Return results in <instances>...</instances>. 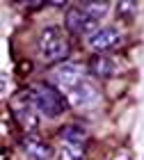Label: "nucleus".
Returning a JSON list of instances; mask_svg holds the SVG:
<instances>
[{"label": "nucleus", "mask_w": 144, "mask_h": 160, "mask_svg": "<svg viewBox=\"0 0 144 160\" xmlns=\"http://www.w3.org/2000/svg\"><path fill=\"white\" fill-rule=\"evenodd\" d=\"M25 98L32 103V108L41 114V117H48V119L60 117V114H64L67 108H69V101L62 96V92L55 89V87H50V85H44V82L30 85Z\"/></svg>", "instance_id": "f257e3e1"}, {"label": "nucleus", "mask_w": 144, "mask_h": 160, "mask_svg": "<svg viewBox=\"0 0 144 160\" xmlns=\"http://www.w3.org/2000/svg\"><path fill=\"white\" fill-rule=\"evenodd\" d=\"M39 53L50 64H55V62L62 64V62H67V57L71 53V46L64 39V34L57 28L50 25L46 30H41V34H39Z\"/></svg>", "instance_id": "f03ea898"}, {"label": "nucleus", "mask_w": 144, "mask_h": 160, "mask_svg": "<svg viewBox=\"0 0 144 160\" xmlns=\"http://www.w3.org/2000/svg\"><path fill=\"white\" fill-rule=\"evenodd\" d=\"M85 73H87V69H85L82 64L62 62V64H57L55 71H53V85L69 94V92H73L76 87H80L85 82Z\"/></svg>", "instance_id": "7ed1b4c3"}, {"label": "nucleus", "mask_w": 144, "mask_h": 160, "mask_svg": "<svg viewBox=\"0 0 144 160\" xmlns=\"http://www.w3.org/2000/svg\"><path fill=\"white\" fill-rule=\"evenodd\" d=\"M64 25L71 34H94L98 30V21H94L85 9H80V5L69 7L64 14Z\"/></svg>", "instance_id": "20e7f679"}, {"label": "nucleus", "mask_w": 144, "mask_h": 160, "mask_svg": "<svg viewBox=\"0 0 144 160\" xmlns=\"http://www.w3.org/2000/svg\"><path fill=\"white\" fill-rule=\"evenodd\" d=\"M67 101H69V105H73V108L87 110V108H94L98 101H101V94H98V89H96L92 82L85 80L80 87H76L73 92L67 94Z\"/></svg>", "instance_id": "39448f33"}, {"label": "nucleus", "mask_w": 144, "mask_h": 160, "mask_svg": "<svg viewBox=\"0 0 144 160\" xmlns=\"http://www.w3.org/2000/svg\"><path fill=\"white\" fill-rule=\"evenodd\" d=\"M119 41H121V30H119V28H114V25H107V28H98L92 37H87V46L92 50L103 53V50L114 48Z\"/></svg>", "instance_id": "423d86ee"}, {"label": "nucleus", "mask_w": 144, "mask_h": 160, "mask_svg": "<svg viewBox=\"0 0 144 160\" xmlns=\"http://www.w3.org/2000/svg\"><path fill=\"white\" fill-rule=\"evenodd\" d=\"M87 69H89V73H94L96 78H110V76H114L119 71L117 62H114L110 55H105V53L92 55L89 62H87Z\"/></svg>", "instance_id": "0eeeda50"}, {"label": "nucleus", "mask_w": 144, "mask_h": 160, "mask_svg": "<svg viewBox=\"0 0 144 160\" xmlns=\"http://www.w3.org/2000/svg\"><path fill=\"white\" fill-rule=\"evenodd\" d=\"M21 149L32 160H50L53 158V149H50L48 144H44L39 137H32V135H25L23 140H21Z\"/></svg>", "instance_id": "6e6552de"}, {"label": "nucleus", "mask_w": 144, "mask_h": 160, "mask_svg": "<svg viewBox=\"0 0 144 160\" xmlns=\"http://www.w3.org/2000/svg\"><path fill=\"white\" fill-rule=\"evenodd\" d=\"M12 112H14V117H16V121L21 123V126H25L27 130H32V128H37V123H39V119H37V110L32 108V103L27 101V103H16L12 108Z\"/></svg>", "instance_id": "1a4fd4ad"}, {"label": "nucleus", "mask_w": 144, "mask_h": 160, "mask_svg": "<svg viewBox=\"0 0 144 160\" xmlns=\"http://www.w3.org/2000/svg\"><path fill=\"white\" fill-rule=\"evenodd\" d=\"M57 135H60L62 142L80 144V142H85V137H87V130L82 126H78V123H64V126L57 130Z\"/></svg>", "instance_id": "9d476101"}, {"label": "nucleus", "mask_w": 144, "mask_h": 160, "mask_svg": "<svg viewBox=\"0 0 144 160\" xmlns=\"http://www.w3.org/2000/svg\"><path fill=\"white\" fill-rule=\"evenodd\" d=\"M80 9H85L94 21H101L110 12V2H96V0H87V2H80Z\"/></svg>", "instance_id": "9b49d317"}, {"label": "nucleus", "mask_w": 144, "mask_h": 160, "mask_svg": "<svg viewBox=\"0 0 144 160\" xmlns=\"http://www.w3.org/2000/svg\"><path fill=\"white\" fill-rule=\"evenodd\" d=\"M57 160H82V147L71 144V142H62L60 151H57Z\"/></svg>", "instance_id": "f8f14e48"}, {"label": "nucleus", "mask_w": 144, "mask_h": 160, "mask_svg": "<svg viewBox=\"0 0 144 160\" xmlns=\"http://www.w3.org/2000/svg\"><path fill=\"white\" fill-rule=\"evenodd\" d=\"M119 12L121 14H133V12H137V2H119Z\"/></svg>", "instance_id": "ddd939ff"}, {"label": "nucleus", "mask_w": 144, "mask_h": 160, "mask_svg": "<svg viewBox=\"0 0 144 160\" xmlns=\"http://www.w3.org/2000/svg\"><path fill=\"white\" fill-rule=\"evenodd\" d=\"M112 160H133V158H131V156H128V153H126V151H119V153H117V156H114Z\"/></svg>", "instance_id": "4468645a"}]
</instances>
